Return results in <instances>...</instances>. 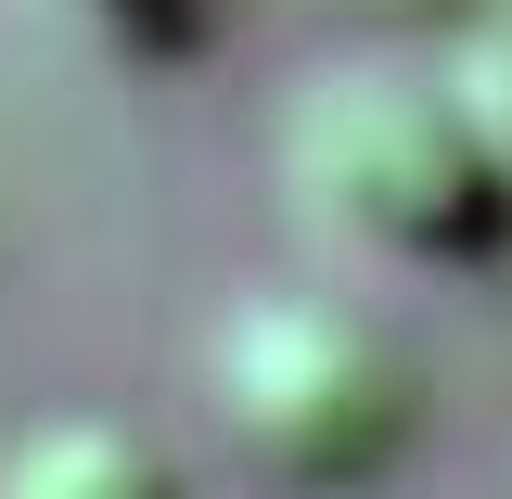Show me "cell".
<instances>
[{
  "label": "cell",
  "mask_w": 512,
  "mask_h": 499,
  "mask_svg": "<svg viewBox=\"0 0 512 499\" xmlns=\"http://www.w3.org/2000/svg\"><path fill=\"white\" fill-rule=\"evenodd\" d=\"M26 13H52L64 39H90L116 64H167V52H192L218 26V0H26Z\"/></svg>",
  "instance_id": "cell-4"
},
{
  "label": "cell",
  "mask_w": 512,
  "mask_h": 499,
  "mask_svg": "<svg viewBox=\"0 0 512 499\" xmlns=\"http://www.w3.org/2000/svg\"><path fill=\"white\" fill-rule=\"evenodd\" d=\"M346 13H372V26H461V13H487V0H346Z\"/></svg>",
  "instance_id": "cell-6"
},
{
  "label": "cell",
  "mask_w": 512,
  "mask_h": 499,
  "mask_svg": "<svg viewBox=\"0 0 512 499\" xmlns=\"http://www.w3.org/2000/svg\"><path fill=\"white\" fill-rule=\"evenodd\" d=\"M448 77H461V103L487 116V141L512 154V0L461 13V39H448Z\"/></svg>",
  "instance_id": "cell-5"
},
{
  "label": "cell",
  "mask_w": 512,
  "mask_h": 499,
  "mask_svg": "<svg viewBox=\"0 0 512 499\" xmlns=\"http://www.w3.org/2000/svg\"><path fill=\"white\" fill-rule=\"evenodd\" d=\"M282 192L308 231L384 269H500L512 256V154L461 103L448 52H346L282 116Z\"/></svg>",
  "instance_id": "cell-1"
},
{
  "label": "cell",
  "mask_w": 512,
  "mask_h": 499,
  "mask_svg": "<svg viewBox=\"0 0 512 499\" xmlns=\"http://www.w3.org/2000/svg\"><path fill=\"white\" fill-rule=\"evenodd\" d=\"M205 423L269 499H359L423 448V359L359 295L256 282L205 333Z\"/></svg>",
  "instance_id": "cell-2"
},
{
  "label": "cell",
  "mask_w": 512,
  "mask_h": 499,
  "mask_svg": "<svg viewBox=\"0 0 512 499\" xmlns=\"http://www.w3.org/2000/svg\"><path fill=\"white\" fill-rule=\"evenodd\" d=\"M0 499H192L180 461L116 410H52L0 448Z\"/></svg>",
  "instance_id": "cell-3"
}]
</instances>
